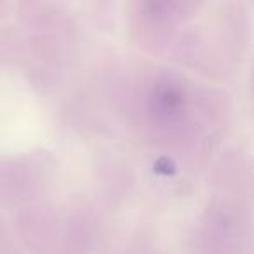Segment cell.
<instances>
[{"instance_id": "obj_1", "label": "cell", "mask_w": 254, "mask_h": 254, "mask_svg": "<svg viewBox=\"0 0 254 254\" xmlns=\"http://www.w3.org/2000/svg\"><path fill=\"white\" fill-rule=\"evenodd\" d=\"M155 173H159V174H173L174 173V166L167 159H160L159 162L155 164Z\"/></svg>"}]
</instances>
